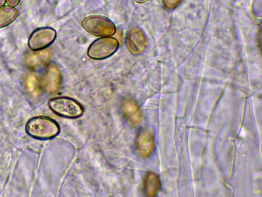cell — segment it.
<instances>
[{"mask_svg": "<svg viewBox=\"0 0 262 197\" xmlns=\"http://www.w3.org/2000/svg\"><path fill=\"white\" fill-rule=\"evenodd\" d=\"M123 114L128 122L134 126L139 125L142 114L137 104L132 100H127L122 105Z\"/></svg>", "mask_w": 262, "mask_h": 197, "instance_id": "obj_9", "label": "cell"}, {"mask_svg": "<svg viewBox=\"0 0 262 197\" xmlns=\"http://www.w3.org/2000/svg\"><path fill=\"white\" fill-rule=\"evenodd\" d=\"M160 183L157 175L153 172L146 174L143 184L144 192L147 196H153L159 191Z\"/></svg>", "mask_w": 262, "mask_h": 197, "instance_id": "obj_11", "label": "cell"}, {"mask_svg": "<svg viewBox=\"0 0 262 197\" xmlns=\"http://www.w3.org/2000/svg\"><path fill=\"white\" fill-rule=\"evenodd\" d=\"M125 45L128 52L133 55L143 52L147 46V41L143 31L137 27L131 28L126 35Z\"/></svg>", "mask_w": 262, "mask_h": 197, "instance_id": "obj_6", "label": "cell"}, {"mask_svg": "<svg viewBox=\"0 0 262 197\" xmlns=\"http://www.w3.org/2000/svg\"><path fill=\"white\" fill-rule=\"evenodd\" d=\"M4 3V0H0V6L2 5Z\"/></svg>", "mask_w": 262, "mask_h": 197, "instance_id": "obj_16", "label": "cell"}, {"mask_svg": "<svg viewBox=\"0 0 262 197\" xmlns=\"http://www.w3.org/2000/svg\"><path fill=\"white\" fill-rule=\"evenodd\" d=\"M148 0H134V1L137 3H139V4H142V3H144L147 1H148Z\"/></svg>", "mask_w": 262, "mask_h": 197, "instance_id": "obj_15", "label": "cell"}, {"mask_svg": "<svg viewBox=\"0 0 262 197\" xmlns=\"http://www.w3.org/2000/svg\"><path fill=\"white\" fill-rule=\"evenodd\" d=\"M17 11L10 7L0 9V28L12 23L17 17Z\"/></svg>", "mask_w": 262, "mask_h": 197, "instance_id": "obj_12", "label": "cell"}, {"mask_svg": "<svg viewBox=\"0 0 262 197\" xmlns=\"http://www.w3.org/2000/svg\"><path fill=\"white\" fill-rule=\"evenodd\" d=\"M119 42L114 37H102L94 41L89 47L88 55L94 60H103L112 55L119 47Z\"/></svg>", "mask_w": 262, "mask_h": 197, "instance_id": "obj_4", "label": "cell"}, {"mask_svg": "<svg viewBox=\"0 0 262 197\" xmlns=\"http://www.w3.org/2000/svg\"><path fill=\"white\" fill-rule=\"evenodd\" d=\"M50 109L57 114L69 118H76L83 113L82 106L75 100L67 97H57L49 102Z\"/></svg>", "mask_w": 262, "mask_h": 197, "instance_id": "obj_3", "label": "cell"}, {"mask_svg": "<svg viewBox=\"0 0 262 197\" xmlns=\"http://www.w3.org/2000/svg\"><path fill=\"white\" fill-rule=\"evenodd\" d=\"M81 25L85 31L97 36H110L116 32V27L113 22L100 15H92L85 17Z\"/></svg>", "mask_w": 262, "mask_h": 197, "instance_id": "obj_2", "label": "cell"}, {"mask_svg": "<svg viewBox=\"0 0 262 197\" xmlns=\"http://www.w3.org/2000/svg\"><path fill=\"white\" fill-rule=\"evenodd\" d=\"M183 0H163V4L168 9H172L179 5Z\"/></svg>", "mask_w": 262, "mask_h": 197, "instance_id": "obj_14", "label": "cell"}, {"mask_svg": "<svg viewBox=\"0 0 262 197\" xmlns=\"http://www.w3.org/2000/svg\"><path fill=\"white\" fill-rule=\"evenodd\" d=\"M60 83L61 74L59 69L55 66L49 67L43 78V85L45 90L50 93L56 92Z\"/></svg>", "mask_w": 262, "mask_h": 197, "instance_id": "obj_8", "label": "cell"}, {"mask_svg": "<svg viewBox=\"0 0 262 197\" xmlns=\"http://www.w3.org/2000/svg\"><path fill=\"white\" fill-rule=\"evenodd\" d=\"M56 36L55 30L50 27H43L35 30L30 35L28 45L33 50L43 49L51 45Z\"/></svg>", "mask_w": 262, "mask_h": 197, "instance_id": "obj_5", "label": "cell"}, {"mask_svg": "<svg viewBox=\"0 0 262 197\" xmlns=\"http://www.w3.org/2000/svg\"><path fill=\"white\" fill-rule=\"evenodd\" d=\"M27 83L29 88L32 91L34 90L37 92L38 88V82L37 77L34 75H30L27 78Z\"/></svg>", "mask_w": 262, "mask_h": 197, "instance_id": "obj_13", "label": "cell"}, {"mask_svg": "<svg viewBox=\"0 0 262 197\" xmlns=\"http://www.w3.org/2000/svg\"><path fill=\"white\" fill-rule=\"evenodd\" d=\"M26 131L31 136L39 140L50 139L59 132L58 124L53 120L45 116L31 119L27 123Z\"/></svg>", "mask_w": 262, "mask_h": 197, "instance_id": "obj_1", "label": "cell"}, {"mask_svg": "<svg viewBox=\"0 0 262 197\" xmlns=\"http://www.w3.org/2000/svg\"><path fill=\"white\" fill-rule=\"evenodd\" d=\"M154 147V140L152 132L147 129L140 130L136 140V148L138 153L142 157L148 156Z\"/></svg>", "mask_w": 262, "mask_h": 197, "instance_id": "obj_7", "label": "cell"}, {"mask_svg": "<svg viewBox=\"0 0 262 197\" xmlns=\"http://www.w3.org/2000/svg\"><path fill=\"white\" fill-rule=\"evenodd\" d=\"M50 57V53L46 50L31 53L26 57L25 63L31 68H37L47 64Z\"/></svg>", "mask_w": 262, "mask_h": 197, "instance_id": "obj_10", "label": "cell"}]
</instances>
